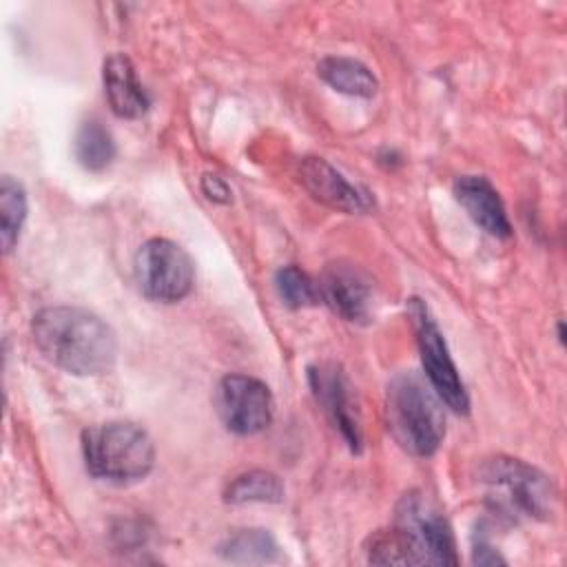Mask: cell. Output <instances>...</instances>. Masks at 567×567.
I'll use <instances>...</instances> for the list:
<instances>
[{
	"instance_id": "9",
	"label": "cell",
	"mask_w": 567,
	"mask_h": 567,
	"mask_svg": "<svg viewBox=\"0 0 567 567\" xmlns=\"http://www.w3.org/2000/svg\"><path fill=\"white\" fill-rule=\"evenodd\" d=\"M308 383L321 410L328 414L334 430H339L341 439L352 452H361L363 434L359 410L352 399V385L341 370V365L332 361L315 363L308 368Z\"/></svg>"
},
{
	"instance_id": "10",
	"label": "cell",
	"mask_w": 567,
	"mask_h": 567,
	"mask_svg": "<svg viewBox=\"0 0 567 567\" xmlns=\"http://www.w3.org/2000/svg\"><path fill=\"white\" fill-rule=\"evenodd\" d=\"M319 299L350 323H365L372 315V281L350 261H332L323 268Z\"/></svg>"
},
{
	"instance_id": "18",
	"label": "cell",
	"mask_w": 567,
	"mask_h": 567,
	"mask_svg": "<svg viewBox=\"0 0 567 567\" xmlns=\"http://www.w3.org/2000/svg\"><path fill=\"white\" fill-rule=\"evenodd\" d=\"M0 217H2V248L4 252H11L20 228L27 217V193L18 179L11 175H2L0 179Z\"/></svg>"
},
{
	"instance_id": "13",
	"label": "cell",
	"mask_w": 567,
	"mask_h": 567,
	"mask_svg": "<svg viewBox=\"0 0 567 567\" xmlns=\"http://www.w3.org/2000/svg\"><path fill=\"white\" fill-rule=\"evenodd\" d=\"M102 82L111 111L117 117L135 120L148 111L151 95L140 82L133 62L124 53H113L104 60Z\"/></svg>"
},
{
	"instance_id": "4",
	"label": "cell",
	"mask_w": 567,
	"mask_h": 567,
	"mask_svg": "<svg viewBox=\"0 0 567 567\" xmlns=\"http://www.w3.org/2000/svg\"><path fill=\"white\" fill-rule=\"evenodd\" d=\"M82 456L91 476L128 485L153 470L155 447L144 427L128 421H109L82 432Z\"/></svg>"
},
{
	"instance_id": "2",
	"label": "cell",
	"mask_w": 567,
	"mask_h": 567,
	"mask_svg": "<svg viewBox=\"0 0 567 567\" xmlns=\"http://www.w3.org/2000/svg\"><path fill=\"white\" fill-rule=\"evenodd\" d=\"M368 560L374 565H456V547L447 518L421 492L401 496L394 525L370 536Z\"/></svg>"
},
{
	"instance_id": "15",
	"label": "cell",
	"mask_w": 567,
	"mask_h": 567,
	"mask_svg": "<svg viewBox=\"0 0 567 567\" xmlns=\"http://www.w3.org/2000/svg\"><path fill=\"white\" fill-rule=\"evenodd\" d=\"M73 153H75V159L80 162L82 168H86L91 173H100V171L111 166V162L115 159L117 148H115L113 135L109 133L106 126H102V122L84 120L78 126L75 142H73Z\"/></svg>"
},
{
	"instance_id": "5",
	"label": "cell",
	"mask_w": 567,
	"mask_h": 567,
	"mask_svg": "<svg viewBox=\"0 0 567 567\" xmlns=\"http://www.w3.org/2000/svg\"><path fill=\"white\" fill-rule=\"evenodd\" d=\"M489 507L509 518H549L556 503V487L551 478L538 467L512 458L492 456L478 470Z\"/></svg>"
},
{
	"instance_id": "11",
	"label": "cell",
	"mask_w": 567,
	"mask_h": 567,
	"mask_svg": "<svg viewBox=\"0 0 567 567\" xmlns=\"http://www.w3.org/2000/svg\"><path fill=\"white\" fill-rule=\"evenodd\" d=\"M299 179L303 188L321 204L343 213H368L374 199L368 190L350 184L332 164L323 157H306L299 164Z\"/></svg>"
},
{
	"instance_id": "7",
	"label": "cell",
	"mask_w": 567,
	"mask_h": 567,
	"mask_svg": "<svg viewBox=\"0 0 567 567\" xmlns=\"http://www.w3.org/2000/svg\"><path fill=\"white\" fill-rule=\"evenodd\" d=\"M408 317L416 334V346L421 352V363H423L427 383L450 410L458 414H467L470 396L452 361L443 332L436 326V319L432 317L427 303L421 301L419 297H412L408 301Z\"/></svg>"
},
{
	"instance_id": "20",
	"label": "cell",
	"mask_w": 567,
	"mask_h": 567,
	"mask_svg": "<svg viewBox=\"0 0 567 567\" xmlns=\"http://www.w3.org/2000/svg\"><path fill=\"white\" fill-rule=\"evenodd\" d=\"M202 190L204 195L215 204H228L230 202V186L224 182V177L206 173L202 177Z\"/></svg>"
},
{
	"instance_id": "17",
	"label": "cell",
	"mask_w": 567,
	"mask_h": 567,
	"mask_svg": "<svg viewBox=\"0 0 567 567\" xmlns=\"http://www.w3.org/2000/svg\"><path fill=\"white\" fill-rule=\"evenodd\" d=\"M281 498H284V485L279 476L266 470H250L235 476L224 492V501L233 505L279 503Z\"/></svg>"
},
{
	"instance_id": "21",
	"label": "cell",
	"mask_w": 567,
	"mask_h": 567,
	"mask_svg": "<svg viewBox=\"0 0 567 567\" xmlns=\"http://www.w3.org/2000/svg\"><path fill=\"white\" fill-rule=\"evenodd\" d=\"M472 560L476 565H503V556L494 549V545L487 538H476L474 549H472Z\"/></svg>"
},
{
	"instance_id": "14",
	"label": "cell",
	"mask_w": 567,
	"mask_h": 567,
	"mask_svg": "<svg viewBox=\"0 0 567 567\" xmlns=\"http://www.w3.org/2000/svg\"><path fill=\"white\" fill-rule=\"evenodd\" d=\"M317 73L328 86L346 95L372 97L379 89V82L372 75V71L354 58L328 55L317 64Z\"/></svg>"
},
{
	"instance_id": "19",
	"label": "cell",
	"mask_w": 567,
	"mask_h": 567,
	"mask_svg": "<svg viewBox=\"0 0 567 567\" xmlns=\"http://www.w3.org/2000/svg\"><path fill=\"white\" fill-rule=\"evenodd\" d=\"M275 290L288 308H308L321 301L317 281L297 266H281L275 272Z\"/></svg>"
},
{
	"instance_id": "6",
	"label": "cell",
	"mask_w": 567,
	"mask_h": 567,
	"mask_svg": "<svg viewBox=\"0 0 567 567\" xmlns=\"http://www.w3.org/2000/svg\"><path fill=\"white\" fill-rule=\"evenodd\" d=\"M140 290L159 303L182 301L195 284V264L190 255L166 237L146 239L133 261Z\"/></svg>"
},
{
	"instance_id": "16",
	"label": "cell",
	"mask_w": 567,
	"mask_h": 567,
	"mask_svg": "<svg viewBox=\"0 0 567 567\" xmlns=\"http://www.w3.org/2000/svg\"><path fill=\"white\" fill-rule=\"evenodd\" d=\"M219 554L233 563H272L279 556V545L268 529H237L221 545Z\"/></svg>"
},
{
	"instance_id": "12",
	"label": "cell",
	"mask_w": 567,
	"mask_h": 567,
	"mask_svg": "<svg viewBox=\"0 0 567 567\" xmlns=\"http://www.w3.org/2000/svg\"><path fill=\"white\" fill-rule=\"evenodd\" d=\"M454 197L470 219L487 235L505 239L512 235V224L505 204L492 182L483 175H461L454 186Z\"/></svg>"
},
{
	"instance_id": "1",
	"label": "cell",
	"mask_w": 567,
	"mask_h": 567,
	"mask_svg": "<svg viewBox=\"0 0 567 567\" xmlns=\"http://www.w3.org/2000/svg\"><path fill=\"white\" fill-rule=\"evenodd\" d=\"M31 334L42 357L64 372L95 377L115 365V332L106 321L84 308H42L33 315Z\"/></svg>"
},
{
	"instance_id": "3",
	"label": "cell",
	"mask_w": 567,
	"mask_h": 567,
	"mask_svg": "<svg viewBox=\"0 0 567 567\" xmlns=\"http://www.w3.org/2000/svg\"><path fill=\"white\" fill-rule=\"evenodd\" d=\"M443 401L416 372H401L388 383L385 419L392 439L414 456H430L445 436Z\"/></svg>"
},
{
	"instance_id": "8",
	"label": "cell",
	"mask_w": 567,
	"mask_h": 567,
	"mask_svg": "<svg viewBox=\"0 0 567 567\" xmlns=\"http://www.w3.org/2000/svg\"><path fill=\"white\" fill-rule=\"evenodd\" d=\"M215 410L226 430L250 436L270 425L275 401L264 381L248 374H226L215 388Z\"/></svg>"
}]
</instances>
